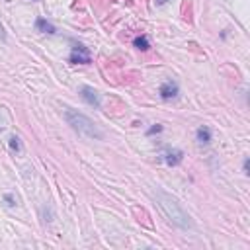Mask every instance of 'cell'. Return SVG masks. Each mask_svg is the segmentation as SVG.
<instances>
[{"label": "cell", "mask_w": 250, "mask_h": 250, "mask_svg": "<svg viewBox=\"0 0 250 250\" xmlns=\"http://www.w3.org/2000/svg\"><path fill=\"white\" fill-rule=\"evenodd\" d=\"M154 197H156V203H158L160 211L164 213V217H166L170 223H174V225L180 227V229H189V227H191V217L184 211V207L178 203L176 197H172L170 193L160 191V189H156Z\"/></svg>", "instance_id": "6da1fadb"}, {"label": "cell", "mask_w": 250, "mask_h": 250, "mask_svg": "<svg viewBox=\"0 0 250 250\" xmlns=\"http://www.w3.org/2000/svg\"><path fill=\"white\" fill-rule=\"evenodd\" d=\"M158 94H160V98H162V100H172V98H176V96H178V84H176V82H172V80H166V82H162V84H160Z\"/></svg>", "instance_id": "5b68a950"}, {"label": "cell", "mask_w": 250, "mask_h": 250, "mask_svg": "<svg viewBox=\"0 0 250 250\" xmlns=\"http://www.w3.org/2000/svg\"><path fill=\"white\" fill-rule=\"evenodd\" d=\"M0 39H2V41L6 39V31H4V25H2V23H0Z\"/></svg>", "instance_id": "7c38bea8"}, {"label": "cell", "mask_w": 250, "mask_h": 250, "mask_svg": "<svg viewBox=\"0 0 250 250\" xmlns=\"http://www.w3.org/2000/svg\"><path fill=\"white\" fill-rule=\"evenodd\" d=\"M80 96H82V100H84L88 105L100 107V92L94 90L92 86H82V88H80Z\"/></svg>", "instance_id": "277c9868"}, {"label": "cell", "mask_w": 250, "mask_h": 250, "mask_svg": "<svg viewBox=\"0 0 250 250\" xmlns=\"http://www.w3.org/2000/svg\"><path fill=\"white\" fill-rule=\"evenodd\" d=\"M195 137H197V143L199 145H209L211 143V131H209V127H199L195 131Z\"/></svg>", "instance_id": "ba28073f"}, {"label": "cell", "mask_w": 250, "mask_h": 250, "mask_svg": "<svg viewBox=\"0 0 250 250\" xmlns=\"http://www.w3.org/2000/svg\"><path fill=\"white\" fill-rule=\"evenodd\" d=\"M68 61H70V62H74V64H90L92 57H90V51H88L84 45L76 43V45L72 47V51H70Z\"/></svg>", "instance_id": "3957f363"}, {"label": "cell", "mask_w": 250, "mask_h": 250, "mask_svg": "<svg viewBox=\"0 0 250 250\" xmlns=\"http://www.w3.org/2000/svg\"><path fill=\"white\" fill-rule=\"evenodd\" d=\"M35 29H37V31H43V33H49V35L57 33L55 25H53V23H49L45 18H37V20H35Z\"/></svg>", "instance_id": "52a82bcc"}, {"label": "cell", "mask_w": 250, "mask_h": 250, "mask_svg": "<svg viewBox=\"0 0 250 250\" xmlns=\"http://www.w3.org/2000/svg\"><path fill=\"white\" fill-rule=\"evenodd\" d=\"M162 131V125H152L148 131H146V135H154V133H160Z\"/></svg>", "instance_id": "30bf717a"}, {"label": "cell", "mask_w": 250, "mask_h": 250, "mask_svg": "<svg viewBox=\"0 0 250 250\" xmlns=\"http://www.w3.org/2000/svg\"><path fill=\"white\" fill-rule=\"evenodd\" d=\"M133 45H135L139 51H146V49H150V43H148L146 35H137V37L133 39Z\"/></svg>", "instance_id": "9c48e42d"}, {"label": "cell", "mask_w": 250, "mask_h": 250, "mask_svg": "<svg viewBox=\"0 0 250 250\" xmlns=\"http://www.w3.org/2000/svg\"><path fill=\"white\" fill-rule=\"evenodd\" d=\"M182 158H184V152L178 150V148H168V150L164 152V162H166L168 166H178V164L182 162Z\"/></svg>", "instance_id": "8992f818"}, {"label": "cell", "mask_w": 250, "mask_h": 250, "mask_svg": "<svg viewBox=\"0 0 250 250\" xmlns=\"http://www.w3.org/2000/svg\"><path fill=\"white\" fill-rule=\"evenodd\" d=\"M244 174H248V158H244Z\"/></svg>", "instance_id": "4fadbf2b"}, {"label": "cell", "mask_w": 250, "mask_h": 250, "mask_svg": "<svg viewBox=\"0 0 250 250\" xmlns=\"http://www.w3.org/2000/svg\"><path fill=\"white\" fill-rule=\"evenodd\" d=\"M10 141H12V143H10V145H12V148H16V150H20V143H18L20 139H18V137H12Z\"/></svg>", "instance_id": "8fae6325"}, {"label": "cell", "mask_w": 250, "mask_h": 250, "mask_svg": "<svg viewBox=\"0 0 250 250\" xmlns=\"http://www.w3.org/2000/svg\"><path fill=\"white\" fill-rule=\"evenodd\" d=\"M64 119L66 123L82 137H88V139H104V131L84 113H80L78 109H72V107H64Z\"/></svg>", "instance_id": "7a4b0ae2"}]
</instances>
